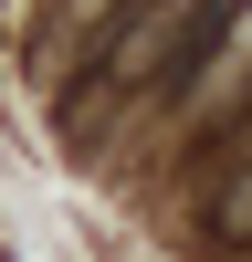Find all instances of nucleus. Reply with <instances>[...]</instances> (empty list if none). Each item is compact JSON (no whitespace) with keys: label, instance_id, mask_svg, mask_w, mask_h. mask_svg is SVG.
<instances>
[{"label":"nucleus","instance_id":"f257e3e1","mask_svg":"<svg viewBox=\"0 0 252 262\" xmlns=\"http://www.w3.org/2000/svg\"><path fill=\"white\" fill-rule=\"evenodd\" d=\"M210 32H221V11H210V0H168V11H147L137 32L116 42V74H126V84H147L179 42H210Z\"/></svg>","mask_w":252,"mask_h":262}]
</instances>
